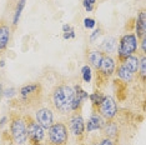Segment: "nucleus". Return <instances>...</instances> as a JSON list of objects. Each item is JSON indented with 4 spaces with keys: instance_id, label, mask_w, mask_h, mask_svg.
Returning a JSON list of instances; mask_svg holds the SVG:
<instances>
[{
    "instance_id": "1",
    "label": "nucleus",
    "mask_w": 146,
    "mask_h": 145,
    "mask_svg": "<svg viewBox=\"0 0 146 145\" xmlns=\"http://www.w3.org/2000/svg\"><path fill=\"white\" fill-rule=\"evenodd\" d=\"M72 99H74V88H71L70 85L62 84L52 90L51 103L61 114H68L69 111H71Z\"/></svg>"
},
{
    "instance_id": "2",
    "label": "nucleus",
    "mask_w": 146,
    "mask_h": 145,
    "mask_svg": "<svg viewBox=\"0 0 146 145\" xmlns=\"http://www.w3.org/2000/svg\"><path fill=\"white\" fill-rule=\"evenodd\" d=\"M139 48V39L136 38L135 34H125L121 36L120 43H119V49H117V54L119 58L121 60H124L125 58L134 55V53H136Z\"/></svg>"
},
{
    "instance_id": "3",
    "label": "nucleus",
    "mask_w": 146,
    "mask_h": 145,
    "mask_svg": "<svg viewBox=\"0 0 146 145\" xmlns=\"http://www.w3.org/2000/svg\"><path fill=\"white\" fill-rule=\"evenodd\" d=\"M49 145H66L69 140V131L64 123H54L48 129Z\"/></svg>"
},
{
    "instance_id": "4",
    "label": "nucleus",
    "mask_w": 146,
    "mask_h": 145,
    "mask_svg": "<svg viewBox=\"0 0 146 145\" xmlns=\"http://www.w3.org/2000/svg\"><path fill=\"white\" fill-rule=\"evenodd\" d=\"M10 133L11 138L15 144L23 145L28 140V133H26V121L21 118L13 119L10 124Z\"/></svg>"
},
{
    "instance_id": "5",
    "label": "nucleus",
    "mask_w": 146,
    "mask_h": 145,
    "mask_svg": "<svg viewBox=\"0 0 146 145\" xmlns=\"http://www.w3.org/2000/svg\"><path fill=\"white\" fill-rule=\"evenodd\" d=\"M96 108H98V113L106 120L114 119L116 116V114H117V105H116V101L110 95H105L104 100Z\"/></svg>"
},
{
    "instance_id": "6",
    "label": "nucleus",
    "mask_w": 146,
    "mask_h": 145,
    "mask_svg": "<svg viewBox=\"0 0 146 145\" xmlns=\"http://www.w3.org/2000/svg\"><path fill=\"white\" fill-rule=\"evenodd\" d=\"M26 133H28V139L34 145L41 143L45 138V129L36 120H33L30 118H28L26 123Z\"/></svg>"
},
{
    "instance_id": "7",
    "label": "nucleus",
    "mask_w": 146,
    "mask_h": 145,
    "mask_svg": "<svg viewBox=\"0 0 146 145\" xmlns=\"http://www.w3.org/2000/svg\"><path fill=\"white\" fill-rule=\"evenodd\" d=\"M35 120L38 121L45 130H48L49 128L54 124V114H52V110L49 108H41V109H39V110H36Z\"/></svg>"
},
{
    "instance_id": "8",
    "label": "nucleus",
    "mask_w": 146,
    "mask_h": 145,
    "mask_svg": "<svg viewBox=\"0 0 146 145\" xmlns=\"http://www.w3.org/2000/svg\"><path fill=\"white\" fill-rule=\"evenodd\" d=\"M116 70V63L110 55H104L102 61L100 64V67L98 68L99 71V76H104V78H109Z\"/></svg>"
},
{
    "instance_id": "9",
    "label": "nucleus",
    "mask_w": 146,
    "mask_h": 145,
    "mask_svg": "<svg viewBox=\"0 0 146 145\" xmlns=\"http://www.w3.org/2000/svg\"><path fill=\"white\" fill-rule=\"evenodd\" d=\"M69 130H70V133H72V135H75V136L80 138L84 135L85 121L80 114L76 113L70 118V121H69Z\"/></svg>"
},
{
    "instance_id": "10",
    "label": "nucleus",
    "mask_w": 146,
    "mask_h": 145,
    "mask_svg": "<svg viewBox=\"0 0 146 145\" xmlns=\"http://www.w3.org/2000/svg\"><path fill=\"white\" fill-rule=\"evenodd\" d=\"M89 98V94L86 93L84 89H81L80 85L74 86V99L71 103V111H78L81 108L82 103Z\"/></svg>"
},
{
    "instance_id": "11",
    "label": "nucleus",
    "mask_w": 146,
    "mask_h": 145,
    "mask_svg": "<svg viewBox=\"0 0 146 145\" xmlns=\"http://www.w3.org/2000/svg\"><path fill=\"white\" fill-rule=\"evenodd\" d=\"M105 123H106L105 119L99 113H92L90 119L88 120V124L85 125V130L88 133H91L94 130H102Z\"/></svg>"
},
{
    "instance_id": "12",
    "label": "nucleus",
    "mask_w": 146,
    "mask_h": 145,
    "mask_svg": "<svg viewBox=\"0 0 146 145\" xmlns=\"http://www.w3.org/2000/svg\"><path fill=\"white\" fill-rule=\"evenodd\" d=\"M135 29H136L135 35L137 39H142L146 36V11L145 10H141L139 13L137 18H136Z\"/></svg>"
},
{
    "instance_id": "13",
    "label": "nucleus",
    "mask_w": 146,
    "mask_h": 145,
    "mask_svg": "<svg viewBox=\"0 0 146 145\" xmlns=\"http://www.w3.org/2000/svg\"><path fill=\"white\" fill-rule=\"evenodd\" d=\"M10 26L8 24H5V23L0 24V51L8 48L9 40H10Z\"/></svg>"
},
{
    "instance_id": "14",
    "label": "nucleus",
    "mask_w": 146,
    "mask_h": 145,
    "mask_svg": "<svg viewBox=\"0 0 146 145\" xmlns=\"http://www.w3.org/2000/svg\"><path fill=\"white\" fill-rule=\"evenodd\" d=\"M104 53L100 51V50H91L88 55V60L90 63V65L92 68H95L98 70V68L100 67L101 61H102V58H104Z\"/></svg>"
},
{
    "instance_id": "15",
    "label": "nucleus",
    "mask_w": 146,
    "mask_h": 145,
    "mask_svg": "<svg viewBox=\"0 0 146 145\" xmlns=\"http://www.w3.org/2000/svg\"><path fill=\"white\" fill-rule=\"evenodd\" d=\"M139 63H140V59H139L137 57H135V55H130V57L125 58L124 60H122V64H124L125 67L132 72V74L137 72V70H139Z\"/></svg>"
},
{
    "instance_id": "16",
    "label": "nucleus",
    "mask_w": 146,
    "mask_h": 145,
    "mask_svg": "<svg viewBox=\"0 0 146 145\" xmlns=\"http://www.w3.org/2000/svg\"><path fill=\"white\" fill-rule=\"evenodd\" d=\"M116 74H117V76L120 78L122 81H125V83H130L132 79H134V74H132V72L129 70L124 64H122V63L117 67Z\"/></svg>"
},
{
    "instance_id": "17",
    "label": "nucleus",
    "mask_w": 146,
    "mask_h": 145,
    "mask_svg": "<svg viewBox=\"0 0 146 145\" xmlns=\"http://www.w3.org/2000/svg\"><path fill=\"white\" fill-rule=\"evenodd\" d=\"M116 45H117V40L114 36H108V38L102 43V50L106 53V55L112 54L116 50Z\"/></svg>"
},
{
    "instance_id": "18",
    "label": "nucleus",
    "mask_w": 146,
    "mask_h": 145,
    "mask_svg": "<svg viewBox=\"0 0 146 145\" xmlns=\"http://www.w3.org/2000/svg\"><path fill=\"white\" fill-rule=\"evenodd\" d=\"M39 89H40V85L39 84H28V85H24L23 88H20V91H19V93H20L23 99H28L34 93H36Z\"/></svg>"
},
{
    "instance_id": "19",
    "label": "nucleus",
    "mask_w": 146,
    "mask_h": 145,
    "mask_svg": "<svg viewBox=\"0 0 146 145\" xmlns=\"http://www.w3.org/2000/svg\"><path fill=\"white\" fill-rule=\"evenodd\" d=\"M102 130H104V134L106 138H109V139H112V138H115L116 135H117V124L115 123V121H109V123H105L104 128H102Z\"/></svg>"
},
{
    "instance_id": "20",
    "label": "nucleus",
    "mask_w": 146,
    "mask_h": 145,
    "mask_svg": "<svg viewBox=\"0 0 146 145\" xmlns=\"http://www.w3.org/2000/svg\"><path fill=\"white\" fill-rule=\"evenodd\" d=\"M25 3L26 0H18L16 3V6H15V11H14V18H13V25H18L19 20H20V16H21V13L25 8Z\"/></svg>"
},
{
    "instance_id": "21",
    "label": "nucleus",
    "mask_w": 146,
    "mask_h": 145,
    "mask_svg": "<svg viewBox=\"0 0 146 145\" xmlns=\"http://www.w3.org/2000/svg\"><path fill=\"white\" fill-rule=\"evenodd\" d=\"M81 76H82V80H84L85 83H90L91 81L92 72H91L90 65H84V67L81 68Z\"/></svg>"
},
{
    "instance_id": "22",
    "label": "nucleus",
    "mask_w": 146,
    "mask_h": 145,
    "mask_svg": "<svg viewBox=\"0 0 146 145\" xmlns=\"http://www.w3.org/2000/svg\"><path fill=\"white\" fill-rule=\"evenodd\" d=\"M104 96H105L104 94L99 93V91H95V93H92L91 95H89V99H90V101L92 103V105L96 108L102 100H104Z\"/></svg>"
},
{
    "instance_id": "23",
    "label": "nucleus",
    "mask_w": 146,
    "mask_h": 145,
    "mask_svg": "<svg viewBox=\"0 0 146 145\" xmlns=\"http://www.w3.org/2000/svg\"><path fill=\"white\" fill-rule=\"evenodd\" d=\"M137 72H140L142 81H145V78H146V57H145V54H142V57H141V59H140Z\"/></svg>"
},
{
    "instance_id": "24",
    "label": "nucleus",
    "mask_w": 146,
    "mask_h": 145,
    "mask_svg": "<svg viewBox=\"0 0 146 145\" xmlns=\"http://www.w3.org/2000/svg\"><path fill=\"white\" fill-rule=\"evenodd\" d=\"M95 3H96V0H82V6H84L85 10L88 13H91L94 10Z\"/></svg>"
},
{
    "instance_id": "25",
    "label": "nucleus",
    "mask_w": 146,
    "mask_h": 145,
    "mask_svg": "<svg viewBox=\"0 0 146 145\" xmlns=\"http://www.w3.org/2000/svg\"><path fill=\"white\" fill-rule=\"evenodd\" d=\"M84 26L86 29H92L96 26V21L92 18H85L84 19Z\"/></svg>"
},
{
    "instance_id": "26",
    "label": "nucleus",
    "mask_w": 146,
    "mask_h": 145,
    "mask_svg": "<svg viewBox=\"0 0 146 145\" xmlns=\"http://www.w3.org/2000/svg\"><path fill=\"white\" fill-rule=\"evenodd\" d=\"M15 95H16V90L14 88H8V89H5V90H4V96L8 98V99L14 98Z\"/></svg>"
},
{
    "instance_id": "27",
    "label": "nucleus",
    "mask_w": 146,
    "mask_h": 145,
    "mask_svg": "<svg viewBox=\"0 0 146 145\" xmlns=\"http://www.w3.org/2000/svg\"><path fill=\"white\" fill-rule=\"evenodd\" d=\"M100 34H101V30H100V29H99V28H98V29H95V30L91 33V35H90V41H91V43H94L96 39H98L99 36H100Z\"/></svg>"
},
{
    "instance_id": "28",
    "label": "nucleus",
    "mask_w": 146,
    "mask_h": 145,
    "mask_svg": "<svg viewBox=\"0 0 146 145\" xmlns=\"http://www.w3.org/2000/svg\"><path fill=\"white\" fill-rule=\"evenodd\" d=\"M64 39L65 40H69V39H72V38H75V31L74 30H71V31H69V33H64Z\"/></svg>"
},
{
    "instance_id": "29",
    "label": "nucleus",
    "mask_w": 146,
    "mask_h": 145,
    "mask_svg": "<svg viewBox=\"0 0 146 145\" xmlns=\"http://www.w3.org/2000/svg\"><path fill=\"white\" fill-rule=\"evenodd\" d=\"M99 145H114V143H112L111 139H109V138H105V139H102L100 143H99Z\"/></svg>"
},
{
    "instance_id": "30",
    "label": "nucleus",
    "mask_w": 146,
    "mask_h": 145,
    "mask_svg": "<svg viewBox=\"0 0 146 145\" xmlns=\"http://www.w3.org/2000/svg\"><path fill=\"white\" fill-rule=\"evenodd\" d=\"M141 53L142 54H145L146 53V36L141 39Z\"/></svg>"
},
{
    "instance_id": "31",
    "label": "nucleus",
    "mask_w": 146,
    "mask_h": 145,
    "mask_svg": "<svg viewBox=\"0 0 146 145\" xmlns=\"http://www.w3.org/2000/svg\"><path fill=\"white\" fill-rule=\"evenodd\" d=\"M71 30H74V29H72L69 24H64V25H62V31H64V33H69Z\"/></svg>"
},
{
    "instance_id": "32",
    "label": "nucleus",
    "mask_w": 146,
    "mask_h": 145,
    "mask_svg": "<svg viewBox=\"0 0 146 145\" xmlns=\"http://www.w3.org/2000/svg\"><path fill=\"white\" fill-rule=\"evenodd\" d=\"M6 121H8V118H6V116H4V118H3L1 120H0V128H1V126H4Z\"/></svg>"
},
{
    "instance_id": "33",
    "label": "nucleus",
    "mask_w": 146,
    "mask_h": 145,
    "mask_svg": "<svg viewBox=\"0 0 146 145\" xmlns=\"http://www.w3.org/2000/svg\"><path fill=\"white\" fill-rule=\"evenodd\" d=\"M5 67V61L4 60H0V68H4Z\"/></svg>"
}]
</instances>
